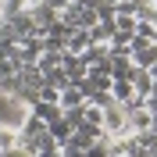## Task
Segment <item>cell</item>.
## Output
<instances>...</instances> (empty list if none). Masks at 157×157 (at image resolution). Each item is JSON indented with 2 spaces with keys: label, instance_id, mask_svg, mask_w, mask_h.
Returning <instances> with one entry per match:
<instances>
[{
  "label": "cell",
  "instance_id": "cell-1",
  "mask_svg": "<svg viewBox=\"0 0 157 157\" xmlns=\"http://www.w3.org/2000/svg\"><path fill=\"white\" fill-rule=\"evenodd\" d=\"M104 139H128L132 136V125H128V107L125 104H111L104 107V125H100Z\"/></svg>",
  "mask_w": 157,
  "mask_h": 157
},
{
  "label": "cell",
  "instance_id": "cell-2",
  "mask_svg": "<svg viewBox=\"0 0 157 157\" xmlns=\"http://www.w3.org/2000/svg\"><path fill=\"white\" fill-rule=\"evenodd\" d=\"M61 71L68 75V86H71V82H82V78L89 75V68H86V61L78 57V54H68V50L61 54Z\"/></svg>",
  "mask_w": 157,
  "mask_h": 157
},
{
  "label": "cell",
  "instance_id": "cell-3",
  "mask_svg": "<svg viewBox=\"0 0 157 157\" xmlns=\"http://www.w3.org/2000/svg\"><path fill=\"white\" fill-rule=\"evenodd\" d=\"M128 82H132V89H136V97L150 100V93H154V78H150V71H147V68H132Z\"/></svg>",
  "mask_w": 157,
  "mask_h": 157
},
{
  "label": "cell",
  "instance_id": "cell-4",
  "mask_svg": "<svg viewBox=\"0 0 157 157\" xmlns=\"http://www.w3.org/2000/svg\"><path fill=\"white\" fill-rule=\"evenodd\" d=\"M107 68H111V78H128L136 64H132L128 54H111V57H107Z\"/></svg>",
  "mask_w": 157,
  "mask_h": 157
},
{
  "label": "cell",
  "instance_id": "cell-5",
  "mask_svg": "<svg viewBox=\"0 0 157 157\" xmlns=\"http://www.w3.org/2000/svg\"><path fill=\"white\" fill-rule=\"evenodd\" d=\"M32 114L39 118V121H61V118H64V111H61V104H43V100H36V104H32Z\"/></svg>",
  "mask_w": 157,
  "mask_h": 157
},
{
  "label": "cell",
  "instance_id": "cell-6",
  "mask_svg": "<svg viewBox=\"0 0 157 157\" xmlns=\"http://www.w3.org/2000/svg\"><path fill=\"white\" fill-rule=\"evenodd\" d=\"M111 97H114V104H132L136 100V89H132L128 78H114L111 82Z\"/></svg>",
  "mask_w": 157,
  "mask_h": 157
},
{
  "label": "cell",
  "instance_id": "cell-7",
  "mask_svg": "<svg viewBox=\"0 0 157 157\" xmlns=\"http://www.w3.org/2000/svg\"><path fill=\"white\" fill-rule=\"evenodd\" d=\"M111 36H114V21H97V25L89 29L93 47H111Z\"/></svg>",
  "mask_w": 157,
  "mask_h": 157
},
{
  "label": "cell",
  "instance_id": "cell-8",
  "mask_svg": "<svg viewBox=\"0 0 157 157\" xmlns=\"http://www.w3.org/2000/svg\"><path fill=\"white\" fill-rule=\"evenodd\" d=\"M93 47V39H89V32H82V29H71L68 32V54H86V50Z\"/></svg>",
  "mask_w": 157,
  "mask_h": 157
},
{
  "label": "cell",
  "instance_id": "cell-9",
  "mask_svg": "<svg viewBox=\"0 0 157 157\" xmlns=\"http://www.w3.org/2000/svg\"><path fill=\"white\" fill-rule=\"evenodd\" d=\"M128 57H132V64H136V68H154V64H157V43L136 50V54H128Z\"/></svg>",
  "mask_w": 157,
  "mask_h": 157
},
{
  "label": "cell",
  "instance_id": "cell-10",
  "mask_svg": "<svg viewBox=\"0 0 157 157\" xmlns=\"http://www.w3.org/2000/svg\"><path fill=\"white\" fill-rule=\"evenodd\" d=\"M47 128H50V136L57 139L61 147H64V143H68V139H71V132H75V125H71L68 118H61V121H50Z\"/></svg>",
  "mask_w": 157,
  "mask_h": 157
},
{
  "label": "cell",
  "instance_id": "cell-11",
  "mask_svg": "<svg viewBox=\"0 0 157 157\" xmlns=\"http://www.w3.org/2000/svg\"><path fill=\"white\" fill-rule=\"evenodd\" d=\"M82 125L100 128V125H104V107H97V104H86V107H82Z\"/></svg>",
  "mask_w": 157,
  "mask_h": 157
},
{
  "label": "cell",
  "instance_id": "cell-12",
  "mask_svg": "<svg viewBox=\"0 0 157 157\" xmlns=\"http://www.w3.org/2000/svg\"><path fill=\"white\" fill-rule=\"evenodd\" d=\"M0 7H4V18H11V14L29 11V7H32V0H0Z\"/></svg>",
  "mask_w": 157,
  "mask_h": 157
},
{
  "label": "cell",
  "instance_id": "cell-13",
  "mask_svg": "<svg viewBox=\"0 0 157 157\" xmlns=\"http://www.w3.org/2000/svg\"><path fill=\"white\" fill-rule=\"evenodd\" d=\"M11 147H18V128L0 125V150H11Z\"/></svg>",
  "mask_w": 157,
  "mask_h": 157
},
{
  "label": "cell",
  "instance_id": "cell-14",
  "mask_svg": "<svg viewBox=\"0 0 157 157\" xmlns=\"http://www.w3.org/2000/svg\"><path fill=\"white\" fill-rule=\"evenodd\" d=\"M136 36L150 39V43H157V25L154 21H136Z\"/></svg>",
  "mask_w": 157,
  "mask_h": 157
},
{
  "label": "cell",
  "instance_id": "cell-15",
  "mask_svg": "<svg viewBox=\"0 0 157 157\" xmlns=\"http://www.w3.org/2000/svg\"><path fill=\"white\" fill-rule=\"evenodd\" d=\"M107 4H114V7H118V4H125V0H107Z\"/></svg>",
  "mask_w": 157,
  "mask_h": 157
},
{
  "label": "cell",
  "instance_id": "cell-16",
  "mask_svg": "<svg viewBox=\"0 0 157 157\" xmlns=\"http://www.w3.org/2000/svg\"><path fill=\"white\" fill-rule=\"evenodd\" d=\"M0 25H4V7H0Z\"/></svg>",
  "mask_w": 157,
  "mask_h": 157
},
{
  "label": "cell",
  "instance_id": "cell-17",
  "mask_svg": "<svg viewBox=\"0 0 157 157\" xmlns=\"http://www.w3.org/2000/svg\"><path fill=\"white\" fill-rule=\"evenodd\" d=\"M147 157H157V150H150V154H147Z\"/></svg>",
  "mask_w": 157,
  "mask_h": 157
},
{
  "label": "cell",
  "instance_id": "cell-18",
  "mask_svg": "<svg viewBox=\"0 0 157 157\" xmlns=\"http://www.w3.org/2000/svg\"><path fill=\"white\" fill-rule=\"evenodd\" d=\"M150 4H157V0H150Z\"/></svg>",
  "mask_w": 157,
  "mask_h": 157
}]
</instances>
